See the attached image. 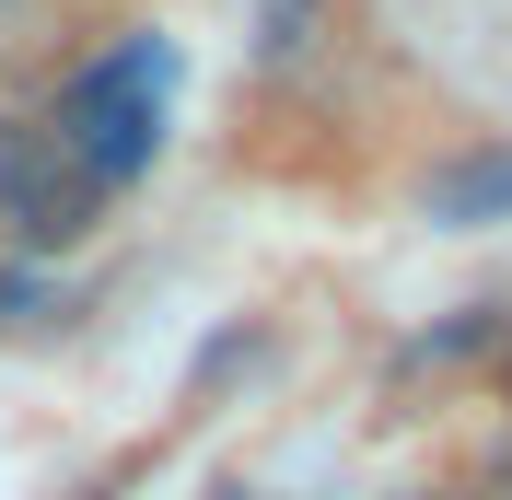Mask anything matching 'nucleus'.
I'll return each instance as SVG.
<instances>
[{
	"mask_svg": "<svg viewBox=\"0 0 512 500\" xmlns=\"http://www.w3.org/2000/svg\"><path fill=\"white\" fill-rule=\"evenodd\" d=\"M419 210H431V221H454V233H478V221H512V152H466V163H443V175L419 187Z\"/></svg>",
	"mask_w": 512,
	"mask_h": 500,
	"instance_id": "nucleus-3",
	"label": "nucleus"
},
{
	"mask_svg": "<svg viewBox=\"0 0 512 500\" xmlns=\"http://www.w3.org/2000/svg\"><path fill=\"white\" fill-rule=\"evenodd\" d=\"M163 82H175V47H163V35H117V47L82 59V70L59 82V105H47L59 140L94 163L105 198L152 175V152H163Z\"/></svg>",
	"mask_w": 512,
	"mask_h": 500,
	"instance_id": "nucleus-1",
	"label": "nucleus"
},
{
	"mask_svg": "<svg viewBox=\"0 0 512 500\" xmlns=\"http://www.w3.org/2000/svg\"><path fill=\"white\" fill-rule=\"evenodd\" d=\"M24 12H35V0H0V35H12V24H24Z\"/></svg>",
	"mask_w": 512,
	"mask_h": 500,
	"instance_id": "nucleus-5",
	"label": "nucleus"
},
{
	"mask_svg": "<svg viewBox=\"0 0 512 500\" xmlns=\"http://www.w3.org/2000/svg\"><path fill=\"white\" fill-rule=\"evenodd\" d=\"M315 24H326L315 0H256V59H268V70H291L303 47H315Z\"/></svg>",
	"mask_w": 512,
	"mask_h": 500,
	"instance_id": "nucleus-4",
	"label": "nucleus"
},
{
	"mask_svg": "<svg viewBox=\"0 0 512 500\" xmlns=\"http://www.w3.org/2000/svg\"><path fill=\"white\" fill-rule=\"evenodd\" d=\"M94 210H105V187H94V163L59 140V117H0V233L12 245L59 256V245L94 233Z\"/></svg>",
	"mask_w": 512,
	"mask_h": 500,
	"instance_id": "nucleus-2",
	"label": "nucleus"
}]
</instances>
